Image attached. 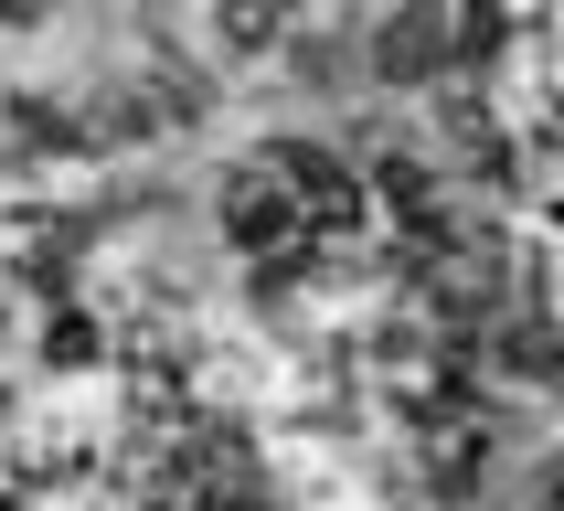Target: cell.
<instances>
[{
	"label": "cell",
	"mask_w": 564,
	"mask_h": 511,
	"mask_svg": "<svg viewBox=\"0 0 564 511\" xmlns=\"http://www.w3.org/2000/svg\"><path fill=\"white\" fill-rule=\"evenodd\" d=\"M288 171V203H299V235H351L362 224V182H351L330 150H267Z\"/></svg>",
	"instance_id": "1"
},
{
	"label": "cell",
	"mask_w": 564,
	"mask_h": 511,
	"mask_svg": "<svg viewBox=\"0 0 564 511\" xmlns=\"http://www.w3.org/2000/svg\"><path fill=\"white\" fill-rule=\"evenodd\" d=\"M224 224H235V246H246V256L299 246V203H288V171H278V160H256V171L224 182Z\"/></svg>",
	"instance_id": "2"
},
{
	"label": "cell",
	"mask_w": 564,
	"mask_h": 511,
	"mask_svg": "<svg viewBox=\"0 0 564 511\" xmlns=\"http://www.w3.org/2000/svg\"><path fill=\"white\" fill-rule=\"evenodd\" d=\"M278 11H288V0H224V54H256V43H278Z\"/></svg>",
	"instance_id": "3"
},
{
	"label": "cell",
	"mask_w": 564,
	"mask_h": 511,
	"mask_svg": "<svg viewBox=\"0 0 564 511\" xmlns=\"http://www.w3.org/2000/svg\"><path fill=\"white\" fill-rule=\"evenodd\" d=\"M43 362H64V373H75V362H96V319H86V309H64L54 330H43Z\"/></svg>",
	"instance_id": "4"
},
{
	"label": "cell",
	"mask_w": 564,
	"mask_h": 511,
	"mask_svg": "<svg viewBox=\"0 0 564 511\" xmlns=\"http://www.w3.org/2000/svg\"><path fill=\"white\" fill-rule=\"evenodd\" d=\"M543 511H564V458H554V469H543Z\"/></svg>",
	"instance_id": "5"
}]
</instances>
